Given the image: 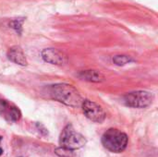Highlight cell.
<instances>
[{"instance_id": "cell-1", "label": "cell", "mask_w": 158, "mask_h": 157, "mask_svg": "<svg viewBox=\"0 0 158 157\" xmlns=\"http://www.w3.org/2000/svg\"><path fill=\"white\" fill-rule=\"evenodd\" d=\"M49 94L53 99L73 107L81 105L83 102L79 92L72 85L65 83L50 86Z\"/></svg>"}, {"instance_id": "cell-2", "label": "cell", "mask_w": 158, "mask_h": 157, "mask_svg": "<svg viewBox=\"0 0 158 157\" xmlns=\"http://www.w3.org/2000/svg\"><path fill=\"white\" fill-rule=\"evenodd\" d=\"M102 144L112 153H121L128 145V136L116 129H109L102 136Z\"/></svg>"}, {"instance_id": "cell-3", "label": "cell", "mask_w": 158, "mask_h": 157, "mask_svg": "<svg viewBox=\"0 0 158 157\" xmlns=\"http://www.w3.org/2000/svg\"><path fill=\"white\" fill-rule=\"evenodd\" d=\"M59 143L61 147L73 151L83 147L86 144V139L81 133L77 132L72 125H68L62 130Z\"/></svg>"}, {"instance_id": "cell-4", "label": "cell", "mask_w": 158, "mask_h": 157, "mask_svg": "<svg viewBox=\"0 0 158 157\" xmlns=\"http://www.w3.org/2000/svg\"><path fill=\"white\" fill-rule=\"evenodd\" d=\"M123 100L127 106L133 108H145L152 105L154 95L152 93L146 91H136L127 93L123 97Z\"/></svg>"}, {"instance_id": "cell-5", "label": "cell", "mask_w": 158, "mask_h": 157, "mask_svg": "<svg viewBox=\"0 0 158 157\" xmlns=\"http://www.w3.org/2000/svg\"><path fill=\"white\" fill-rule=\"evenodd\" d=\"M81 106L84 115L90 120L96 123H102L106 119V112L98 104L90 100H83Z\"/></svg>"}, {"instance_id": "cell-6", "label": "cell", "mask_w": 158, "mask_h": 157, "mask_svg": "<svg viewBox=\"0 0 158 157\" xmlns=\"http://www.w3.org/2000/svg\"><path fill=\"white\" fill-rule=\"evenodd\" d=\"M0 115L9 122H17L21 118L19 109L6 100H0Z\"/></svg>"}, {"instance_id": "cell-7", "label": "cell", "mask_w": 158, "mask_h": 157, "mask_svg": "<svg viewBox=\"0 0 158 157\" xmlns=\"http://www.w3.org/2000/svg\"><path fill=\"white\" fill-rule=\"evenodd\" d=\"M43 59L53 65H64L68 62L67 56L61 51L55 48H46L42 51Z\"/></svg>"}, {"instance_id": "cell-8", "label": "cell", "mask_w": 158, "mask_h": 157, "mask_svg": "<svg viewBox=\"0 0 158 157\" xmlns=\"http://www.w3.org/2000/svg\"><path fill=\"white\" fill-rule=\"evenodd\" d=\"M7 57L10 61H12L18 65H20V66L27 65V59L25 57V55H24L22 49L19 46L11 47L7 52Z\"/></svg>"}, {"instance_id": "cell-9", "label": "cell", "mask_w": 158, "mask_h": 157, "mask_svg": "<svg viewBox=\"0 0 158 157\" xmlns=\"http://www.w3.org/2000/svg\"><path fill=\"white\" fill-rule=\"evenodd\" d=\"M79 76L85 81H92V82H102L105 80L104 75L96 70H85V71H81Z\"/></svg>"}, {"instance_id": "cell-10", "label": "cell", "mask_w": 158, "mask_h": 157, "mask_svg": "<svg viewBox=\"0 0 158 157\" xmlns=\"http://www.w3.org/2000/svg\"><path fill=\"white\" fill-rule=\"evenodd\" d=\"M132 61L133 59L128 56H116L113 57V62L118 66H125Z\"/></svg>"}, {"instance_id": "cell-11", "label": "cell", "mask_w": 158, "mask_h": 157, "mask_svg": "<svg viewBox=\"0 0 158 157\" xmlns=\"http://www.w3.org/2000/svg\"><path fill=\"white\" fill-rule=\"evenodd\" d=\"M24 19H15L9 22V26L14 29L19 34L21 33L22 31V24H23Z\"/></svg>"}, {"instance_id": "cell-12", "label": "cell", "mask_w": 158, "mask_h": 157, "mask_svg": "<svg viewBox=\"0 0 158 157\" xmlns=\"http://www.w3.org/2000/svg\"><path fill=\"white\" fill-rule=\"evenodd\" d=\"M56 154L60 157H72L73 156V152L69 149L60 147L56 150Z\"/></svg>"}, {"instance_id": "cell-13", "label": "cell", "mask_w": 158, "mask_h": 157, "mask_svg": "<svg viewBox=\"0 0 158 157\" xmlns=\"http://www.w3.org/2000/svg\"><path fill=\"white\" fill-rule=\"evenodd\" d=\"M2 154H3V150H2V149L0 148V156L2 155Z\"/></svg>"}, {"instance_id": "cell-14", "label": "cell", "mask_w": 158, "mask_h": 157, "mask_svg": "<svg viewBox=\"0 0 158 157\" xmlns=\"http://www.w3.org/2000/svg\"><path fill=\"white\" fill-rule=\"evenodd\" d=\"M1 140H2V138H1V136H0V143H1Z\"/></svg>"}]
</instances>
